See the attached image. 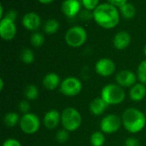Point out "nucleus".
Instances as JSON below:
<instances>
[{
  "mask_svg": "<svg viewBox=\"0 0 146 146\" xmlns=\"http://www.w3.org/2000/svg\"><path fill=\"white\" fill-rule=\"evenodd\" d=\"M92 18L100 27L111 29L115 28L120 22V11L110 3H104L99 4L92 11Z\"/></svg>",
  "mask_w": 146,
  "mask_h": 146,
  "instance_id": "obj_1",
  "label": "nucleus"
},
{
  "mask_svg": "<svg viewBox=\"0 0 146 146\" xmlns=\"http://www.w3.org/2000/svg\"><path fill=\"white\" fill-rule=\"evenodd\" d=\"M122 126L128 133L135 134L141 132L146 125V115L139 108H128L121 115Z\"/></svg>",
  "mask_w": 146,
  "mask_h": 146,
  "instance_id": "obj_2",
  "label": "nucleus"
},
{
  "mask_svg": "<svg viewBox=\"0 0 146 146\" xmlns=\"http://www.w3.org/2000/svg\"><path fill=\"white\" fill-rule=\"evenodd\" d=\"M100 96L109 106H115L124 102L126 93L124 89L117 83H109L102 89Z\"/></svg>",
  "mask_w": 146,
  "mask_h": 146,
  "instance_id": "obj_3",
  "label": "nucleus"
},
{
  "mask_svg": "<svg viewBox=\"0 0 146 146\" xmlns=\"http://www.w3.org/2000/svg\"><path fill=\"white\" fill-rule=\"evenodd\" d=\"M61 114V124L62 128L71 133L78 130L82 124V116L79 110L75 108L68 107L62 111Z\"/></svg>",
  "mask_w": 146,
  "mask_h": 146,
  "instance_id": "obj_4",
  "label": "nucleus"
},
{
  "mask_svg": "<svg viewBox=\"0 0 146 146\" xmlns=\"http://www.w3.org/2000/svg\"><path fill=\"white\" fill-rule=\"evenodd\" d=\"M87 40L86 30L81 26H74L65 34V41L71 47H80Z\"/></svg>",
  "mask_w": 146,
  "mask_h": 146,
  "instance_id": "obj_5",
  "label": "nucleus"
},
{
  "mask_svg": "<svg viewBox=\"0 0 146 146\" xmlns=\"http://www.w3.org/2000/svg\"><path fill=\"white\" fill-rule=\"evenodd\" d=\"M83 89L81 81L75 77H67L64 78L59 87V91L66 96L73 97L78 96Z\"/></svg>",
  "mask_w": 146,
  "mask_h": 146,
  "instance_id": "obj_6",
  "label": "nucleus"
},
{
  "mask_svg": "<svg viewBox=\"0 0 146 146\" xmlns=\"http://www.w3.org/2000/svg\"><path fill=\"white\" fill-rule=\"evenodd\" d=\"M19 126L23 133L27 135H33L39 130L40 120L35 114L28 113L21 117Z\"/></svg>",
  "mask_w": 146,
  "mask_h": 146,
  "instance_id": "obj_7",
  "label": "nucleus"
},
{
  "mask_svg": "<svg viewBox=\"0 0 146 146\" xmlns=\"http://www.w3.org/2000/svg\"><path fill=\"white\" fill-rule=\"evenodd\" d=\"M122 126L121 117L110 114L104 116L100 121V131L104 134H113L117 133Z\"/></svg>",
  "mask_w": 146,
  "mask_h": 146,
  "instance_id": "obj_8",
  "label": "nucleus"
},
{
  "mask_svg": "<svg viewBox=\"0 0 146 146\" xmlns=\"http://www.w3.org/2000/svg\"><path fill=\"white\" fill-rule=\"evenodd\" d=\"M115 63L110 58H102L95 65V71L103 77H108L115 72Z\"/></svg>",
  "mask_w": 146,
  "mask_h": 146,
  "instance_id": "obj_9",
  "label": "nucleus"
},
{
  "mask_svg": "<svg viewBox=\"0 0 146 146\" xmlns=\"http://www.w3.org/2000/svg\"><path fill=\"white\" fill-rule=\"evenodd\" d=\"M17 28L15 24V22L3 17L0 21V36L4 40H11L16 35Z\"/></svg>",
  "mask_w": 146,
  "mask_h": 146,
  "instance_id": "obj_10",
  "label": "nucleus"
},
{
  "mask_svg": "<svg viewBox=\"0 0 146 146\" xmlns=\"http://www.w3.org/2000/svg\"><path fill=\"white\" fill-rule=\"evenodd\" d=\"M138 80L137 74L130 70H122L115 76V82L118 85L124 88L133 87Z\"/></svg>",
  "mask_w": 146,
  "mask_h": 146,
  "instance_id": "obj_11",
  "label": "nucleus"
},
{
  "mask_svg": "<svg viewBox=\"0 0 146 146\" xmlns=\"http://www.w3.org/2000/svg\"><path fill=\"white\" fill-rule=\"evenodd\" d=\"M62 114L56 109H50L47 111L43 119V124L45 128L49 130L56 129L61 124Z\"/></svg>",
  "mask_w": 146,
  "mask_h": 146,
  "instance_id": "obj_12",
  "label": "nucleus"
},
{
  "mask_svg": "<svg viewBox=\"0 0 146 146\" xmlns=\"http://www.w3.org/2000/svg\"><path fill=\"white\" fill-rule=\"evenodd\" d=\"M22 25L29 31H36L41 25L40 16L35 12H28L22 17Z\"/></svg>",
  "mask_w": 146,
  "mask_h": 146,
  "instance_id": "obj_13",
  "label": "nucleus"
},
{
  "mask_svg": "<svg viewBox=\"0 0 146 146\" xmlns=\"http://www.w3.org/2000/svg\"><path fill=\"white\" fill-rule=\"evenodd\" d=\"M131 35L127 31H120L114 36L113 39V45L115 49L117 50H125L128 47V46L131 44Z\"/></svg>",
  "mask_w": 146,
  "mask_h": 146,
  "instance_id": "obj_14",
  "label": "nucleus"
},
{
  "mask_svg": "<svg viewBox=\"0 0 146 146\" xmlns=\"http://www.w3.org/2000/svg\"><path fill=\"white\" fill-rule=\"evenodd\" d=\"M80 9V3L78 0H64L62 4V11L68 18L76 16Z\"/></svg>",
  "mask_w": 146,
  "mask_h": 146,
  "instance_id": "obj_15",
  "label": "nucleus"
},
{
  "mask_svg": "<svg viewBox=\"0 0 146 146\" xmlns=\"http://www.w3.org/2000/svg\"><path fill=\"white\" fill-rule=\"evenodd\" d=\"M42 83H43V86L44 87L45 89L53 91L56 89L60 87L62 81H61V78L58 74H56L55 72H50V73H47L44 77Z\"/></svg>",
  "mask_w": 146,
  "mask_h": 146,
  "instance_id": "obj_16",
  "label": "nucleus"
},
{
  "mask_svg": "<svg viewBox=\"0 0 146 146\" xmlns=\"http://www.w3.org/2000/svg\"><path fill=\"white\" fill-rule=\"evenodd\" d=\"M108 107H109V105L104 102V100L101 96H99V97L94 98L90 102L89 110L93 115L100 116L103 114H104V112L106 111Z\"/></svg>",
  "mask_w": 146,
  "mask_h": 146,
  "instance_id": "obj_17",
  "label": "nucleus"
},
{
  "mask_svg": "<svg viewBox=\"0 0 146 146\" xmlns=\"http://www.w3.org/2000/svg\"><path fill=\"white\" fill-rule=\"evenodd\" d=\"M130 99L133 102H141L146 96V85L141 83H136L129 90Z\"/></svg>",
  "mask_w": 146,
  "mask_h": 146,
  "instance_id": "obj_18",
  "label": "nucleus"
},
{
  "mask_svg": "<svg viewBox=\"0 0 146 146\" xmlns=\"http://www.w3.org/2000/svg\"><path fill=\"white\" fill-rule=\"evenodd\" d=\"M21 118L17 113L9 112L3 117V123L7 127H15L16 125H19Z\"/></svg>",
  "mask_w": 146,
  "mask_h": 146,
  "instance_id": "obj_19",
  "label": "nucleus"
},
{
  "mask_svg": "<svg viewBox=\"0 0 146 146\" xmlns=\"http://www.w3.org/2000/svg\"><path fill=\"white\" fill-rule=\"evenodd\" d=\"M119 9H120L119 11L121 12V15L127 20H130L133 18L136 15V8L131 3H127Z\"/></svg>",
  "mask_w": 146,
  "mask_h": 146,
  "instance_id": "obj_20",
  "label": "nucleus"
},
{
  "mask_svg": "<svg viewBox=\"0 0 146 146\" xmlns=\"http://www.w3.org/2000/svg\"><path fill=\"white\" fill-rule=\"evenodd\" d=\"M24 96L27 101H35L39 96V90L34 84H28L24 89Z\"/></svg>",
  "mask_w": 146,
  "mask_h": 146,
  "instance_id": "obj_21",
  "label": "nucleus"
},
{
  "mask_svg": "<svg viewBox=\"0 0 146 146\" xmlns=\"http://www.w3.org/2000/svg\"><path fill=\"white\" fill-rule=\"evenodd\" d=\"M60 24L56 19H49L44 24V31L47 34H54L59 29Z\"/></svg>",
  "mask_w": 146,
  "mask_h": 146,
  "instance_id": "obj_22",
  "label": "nucleus"
},
{
  "mask_svg": "<svg viewBox=\"0 0 146 146\" xmlns=\"http://www.w3.org/2000/svg\"><path fill=\"white\" fill-rule=\"evenodd\" d=\"M90 143L92 146H104L105 144V135L101 131L94 132L90 138Z\"/></svg>",
  "mask_w": 146,
  "mask_h": 146,
  "instance_id": "obj_23",
  "label": "nucleus"
},
{
  "mask_svg": "<svg viewBox=\"0 0 146 146\" xmlns=\"http://www.w3.org/2000/svg\"><path fill=\"white\" fill-rule=\"evenodd\" d=\"M34 53L30 48H24L21 52V59L26 65H31L34 61Z\"/></svg>",
  "mask_w": 146,
  "mask_h": 146,
  "instance_id": "obj_24",
  "label": "nucleus"
},
{
  "mask_svg": "<svg viewBox=\"0 0 146 146\" xmlns=\"http://www.w3.org/2000/svg\"><path fill=\"white\" fill-rule=\"evenodd\" d=\"M30 42L34 47H40L44 43V36L39 32H33L30 37Z\"/></svg>",
  "mask_w": 146,
  "mask_h": 146,
  "instance_id": "obj_25",
  "label": "nucleus"
},
{
  "mask_svg": "<svg viewBox=\"0 0 146 146\" xmlns=\"http://www.w3.org/2000/svg\"><path fill=\"white\" fill-rule=\"evenodd\" d=\"M137 77L139 83L146 85V59L139 63L137 70Z\"/></svg>",
  "mask_w": 146,
  "mask_h": 146,
  "instance_id": "obj_26",
  "label": "nucleus"
},
{
  "mask_svg": "<svg viewBox=\"0 0 146 146\" xmlns=\"http://www.w3.org/2000/svg\"><path fill=\"white\" fill-rule=\"evenodd\" d=\"M69 139V132L67 131L66 129L62 128L60 129L56 132V140L59 144H63L66 143Z\"/></svg>",
  "mask_w": 146,
  "mask_h": 146,
  "instance_id": "obj_27",
  "label": "nucleus"
},
{
  "mask_svg": "<svg viewBox=\"0 0 146 146\" xmlns=\"http://www.w3.org/2000/svg\"><path fill=\"white\" fill-rule=\"evenodd\" d=\"M83 6L86 10H94L99 5V0H81Z\"/></svg>",
  "mask_w": 146,
  "mask_h": 146,
  "instance_id": "obj_28",
  "label": "nucleus"
},
{
  "mask_svg": "<svg viewBox=\"0 0 146 146\" xmlns=\"http://www.w3.org/2000/svg\"><path fill=\"white\" fill-rule=\"evenodd\" d=\"M30 109H31V106H30L29 102L27 100H22L19 102L18 110L21 114H28V113H30Z\"/></svg>",
  "mask_w": 146,
  "mask_h": 146,
  "instance_id": "obj_29",
  "label": "nucleus"
},
{
  "mask_svg": "<svg viewBox=\"0 0 146 146\" xmlns=\"http://www.w3.org/2000/svg\"><path fill=\"white\" fill-rule=\"evenodd\" d=\"M2 146H22L21 142L14 138H9L5 139L3 143Z\"/></svg>",
  "mask_w": 146,
  "mask_h": 146,
  "instance_id": "obj_30",
  "label": "nucleus"
},
{
  "mask_svg": "<svg viewBox=\"0 0 146 146\" xmlns=\"http://www.w3.org/2000/svg\"><path fill=\"white\" fill-rule=\"evenodd\" d=\"M125 146H140V143L136 138L129 137L125 141Z\"/></svg>",
  "mask_w": 146,
  "mask_h": 146,
  "instance_id": "obj_31",
  "label": "nucleus"
},
{
  "mask_svg": "<svg viewBox=\"0 0 146 146\" xmlns=\"http://www.w3.org/2000/svg\"><path fill=\"white\" fill-rule=\"evenodd\" d=\"M108 1L110 4L115 6L116 8H121L125 3H127V0H108Z\"/></svg>",
  "mask_w": 146,
  "mask_h": 146,
  "instance_id": "obj_32",
  "label": "nucleus"
},
{
  "mask_svg": "<svg viewBox=\"0 0 146 146\" xmlns=\"http://www.w3.org/2000/svg\"><path fill=\"white\" fill-rule=\"evenodd\" d=\"M16 16H17V13H16L15 10H9V11L6 14V15H5V17L9 18V19H10V20L14 21V22H15V20L16 19Z\"/></svg>",
  "mask_w": 146,
  "mask_h": 146,
  "instance_id": "obj_33",
  "label": "nucleus"
},
{
  "mask_svg": "<svg viewBox=\"0 0 146 146\" xmlns=\"http://www.w3.org/2000/svg\"><path fill=\"white\" fill-rule=\"evenodd\" d=\"M40 3H43V4H49L50 3H52L54 0H38Z\"/></svg>",
  "mask_w": 146,
  "mask_h": 146,
  "instance_id": "obj_34",
  "label": "nucleus"
},
{
  "mask_svg": "<svg viewBox=\"0 0 146 146\" xmlns=\"http://www.w3.org/2000/svg\"><path fill=\"white\" fill-rule=\"evenodd\" d=\"M3 86H4V82L3 78H0V91L3 90Z\"/></svg>",
  "mask_w": 146,
  "mask_h": 146,
  "instance_id": "obj_35",
  "label": "nucleus"
},
{
  "mask_svg": "<svg viewBox=\"0 0 146 146\" xmlns=\"http://www.w3.org/2000/svg\"><path fill=\"white\" fill-rule=\"evenodd\" d=\"M144 53H145V55L146 57V45L145 46V48H144Z\"/></svg>",
  "mask_w": 146,
  "mask_h": 146,
  "instance_id": "obj_36",
  "label": "nucleus"
}]
</instances>
